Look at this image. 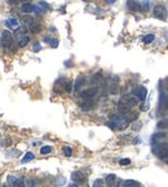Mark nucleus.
<instances>
[{"mask_svg":"<svg viewBox=\"0 0 168 187\" xmlns=\"http://www.w3.org/2000/svg\"><path fill=\"white\" fill-rule=\"evenodd\" d=\"M1 45L4 47V49L8 50H12L13 52V36H12V32L8 31V30H4L1 34Z\"/></svg>","mask_w":168,"mask_h":187,"instance_id":"nucleus-1","label":"nucleus"},{"mask_svg":"<svg viewBox=\"0 0 168 187\" xmlns=\"http://www.w3.org/2000/svg\"><path fill=\"white\" fill-rule=\"evenodd\" d=\"M152 16H154L155 18L160 19V21H164L165 17H167V11H165V8L163 5L158 4V5H155L154 9H152Z\"/></svg>","mask_w":168,"mask_h":187,"instance_id":"nucleus-2","label":"nucleus"},{"mask_svg":"<svg viewBox=\"0 0 168 187\" xmlns=\"http://www.w3.org/2000/svg\"><path fill=\"white\" fill-rule=\"evenodd\" d=\"M8 183H9L12 187H26L23 178H20V177L9 176L8 177Z\"/></svg>","mask_w":168,"mask_h":187,"instance_id":"nucleus-3","label":"nucleus"},{"mask_svg":"<svg viewBox=\"0 0 168 187\" xmlns=\"http://www.w3.org/2000/svg\"><path fill=\"white\" fill-rule=\"evenodd\" d=\"M133 94H134V97H136L138 101H144V99L146 98L147 90H146V88H145V86L140 85V86H137V88L133 90Z\"/></svg>","mask_w":168,"mask_h":187,"instance_id":"nucleus-4","label":"nucleus"},{"mask_svg":"<svg viewBox=\"0 0 168 187\" xmlns=\"http://www.w3.org/2000/svg\"><path fill=\"white\" fill-rule=\"evenodd\" d=\"M97 88H89V89H87V90H83L82 93H80V97L82 98H84V99H92L93 97L97 94Z\"/></svg>","mask_w":168,"mask_h":187,"instance_id":"nucleus-5","label":"nucleus"},{"mask_svg":"<svg viewBox=\"0 0 168 187\" xmlns=\"http://www.w3.org/2000/svg\"><path fill=\"white\" fill-rule=\"evenodd\" d=\"M105 182H106V184H107V187H119V183L116 182L115 174H109V176H106Z\"/></svg>","mask_w":168,"mask_h":187,"instance_id":"nucleus-6","label":"nucleus"},{"mask_svg":"<svg viewBox=\"0 0 168 187\" xmlns=\"http://www.w3.org/2000/svg\"><path fill=\"white\" fill-rule=\"evenodd\" d=\"M127 7H128V9L131 12H134V13H137V12L141 11V5L138 4V1H136V0H128V3H127Z\"/></svg>","mask_w":168,"mask_h":187,"instance_id":"nucleus-7","label":"nucleus"},{"mask_svg":"<svg viewBox=\"0 0 168 187\" xmlns=\"http://www.w3.org/2000/svg\"><path fill=\"white\" fill-rule=\"evenodd\" d=\"M111 80H113V81H110V84H109V90H110L111 94H115L116 92H118V81H119V78H118V76H113V78H111Z\"/></svg>","mask_w":168,"mask_h":187,"instance_id":"nucleus-8","label":"nucleus"},{"mask_svg":"<svg viewBox=\"0 0 168 187\" xmlns=\"http://www.w3.org/2000/svg\"><path fill=\"white\" fill-rule=\"evenodd\" d=\"M28 30H30L32 34H39L40 30H41V26H40L39 22H36V21H34V19H32V21L28 23Z\"/></svg>","mask_w":168,"mask_h":187,"instance_id":"nucleus-9","label":"nucleus"},{"mask_svg":"<svg viewBox=\"0 0 168 187\" xmlns=\"http://www.w3.org/2000/svg\"><path fill=\"white\" fill-rule=\"evenodd\" d=\"M71 178H72V181L74 182H76V184L78 183H84L85 182V177H84V174H83L82 172H74Z\"/></svg>","mask_w":168,"mask_h":187,"instance_id":"nucleus-10","label":"nucleus"},{"mask_svg":"<svg viewBox=\"0 0 168 187\" xmlns=\"http://www.w3.org/2000/svg\"><path fill=\"white\" fill-rule=\"evenodd\" d=\"M121 101L125 102L128 106L132 107V106H136V105H137V101H138V99H137L136 97H133V96H124Z\"/></svg>","mask_w":168,"mask_h":187,"instance_id":"nucleus-11","label":"nucleus"},{"mask_svg":"<svg viewBox=\"0 0 168 187\" xmlns=\"http://www.w3.org/2000/svg\"><path fill=\"white\" fill-rule=\"evenodd\" d=\"M118 109H119V111H120L121 114H128L129 110H131V106H128L125 102L120 101L119 102V105H118Z\"/></svg>","mask_w":168,"mask_h":187,"instance_id":"nucleus-12","label":"nucleus"},{"mask_svg":"<svg viewBox=\"0 0 168 187\" xmlns=\"http://www.w3.org/2000/svg\"><path fill=\"white\" fill-rule=\"evenodd\" d=\"M5 25H7L9 29H13V30H17L18 27H20L17 19H14V18H8L7 21H5Z\"/></svg>","mask_w":168,"mask_h":187,"instance_id":"nucleus-13","label":"nucleus"},{"mask_svg":"<svg viewBox=\"0 0 168 187\" xmlns=\"http://www.w3.org/2000/svg\"><path fill=\"white\" fill-rule=\"evenodd\" d=\"M121 187H141V184L137 181H133V179H127V181L123 182Z\"/></svg>","mask_w":168,"mask_h":187,"instance_id":"nucleus-14","label":"nucleus"},{"mask_svg":"<svg viewBox=\"0 0 168 187\" xmlns=\"http://www.w3.org/2000/svg\"><path fill=\"white\" fill-rule=\"evenodd\" d=\"M34 8H35V7L30 3H25L21 5V11H22L23 13H31V12H34Z\"/></svg>","mask_w":168,"mask_h":187,"instance_id":"nucleus-15","label":"nucleus"},{"mask_svg":"<svg viewBox=\"0 0 168 187\" xmlns=\"http://www.w3.org/2000/svg\"><path fill=\"white\" fill-rule=\"evenodd\" d=\"M28 43H30V38H28V36H22L20 40H18V47H20V48H25Z\"/></svg>","mask_w":168,"mask_h":187,"instance_id":"nucleus-16","label":"nucleus"},{"mask_svg":"<svg viewBox=\"0 0 168 187\" xmlns=\"http://www.w3.org/2000/svg\"><path fill=\"white\" fill-rule=\"evenodd\" d=\"M80 107L84 110H88L92 107V99H84L83 98V101L80 102Z\"/></svg>","mask_w":168,"mask_h":187,"instance_id":"nucleus-17","label":"nucleus"},{"mask_svg":"<svg viewBox=\"0 0 168 187\" xmlns=\"http://www.w3.org/2000/svg\"><path fill=\"white\" fill-rule=\"evenodd\" d=\"M164 137H165L164 133H158V134H154V135L151 137V143H152V145H155V143H157V141L163 139Z\"/></svg>","mask_w":168,"mask_h":187,"instance_id":"nucleus-18","label":"nucleus"},{"mask_svg":"<svg viewBox=\"0 0 168 187\" xmlns=\"http://www.w3.org/2000/svg\"><path fill=\"white\" fill-rule=\"evenodd\" d=\"M34 158H35V156H34V153H32V152H27V153H26V155L22 158V160H21V163H22V164L28 163V161H31Z\"/></svg>","mask_w":168,"mask_h":187,"instance_id":"nucleus-19","label":"nucleus"},{"mask_svg":"<svg viewBox=\"0 0 168 187\" xmlns=\"http://www.w3.org/2000/svg\"><path fill=\"white\" fill-rule=\"evenodd\" d=\"M44 42L48 43L52 48H57V45H58V42L56 39H51V38H44Z\"/></svg>","mask_w":168,"mask_h":187,"instance_id":"nucleus-20","label":"nucleus"},{"mask_svg":"<svg viewBox=\"0 0 168 187\" xmlns=\"http://www.w3.org/2000/svg\"><path fill=\"white\" fill-rule=\"evenodd\" d=\"M160 105L163 106V109L164 110H168V97L167 96L160 97Z\"/></svg>","mask_w":168,"mask_h":187,"instance_id":"nucleus-21","label":"nucleus"},{"mask_svg":"<svg viewBox=\"0 0 168 187\" xmlns=\"http://www.w3.org/2000/svg\"><path fill=\"white\" fill-rule=\"evenodd\" d=\"M83 84H84V76H83V75H80L79 78L76 79V81H75V88H76V89H79L80 86L83 85Z\"/></svg>","mask_w":168,"mask_h":187,"instance_id":"nucleus-22","label":"nucleus"},{"mask_svg":"<svg viewBox=\"0 0 168 187\" xmlns=\"http://www.w3.org/2000/svg\"><path fill=\"white\" fill-rule=\"evenodd\" d=\"M158 128H159V129H165V128H168V119L160 120V121L158 123Z\"/></svg>","mask_w":168,"mask_h":187,"instance_id":"nucleus-23","label":"nucleus"},{"mask_svg":"<svg viewBox=\"0 0 168 187\" xmlns=\"http://www.w3.org/2000/svg\"><path fill=\"white\" fill-rule=\"evenodd\" d=\"M52 152V147L51 146H43V147L40 148V153L41 155H47V153Z\"/></svg>","mask_w":168,"mask_h":187,"instance_id":"nucleus-24","label":"nucleus"},{"mask_svg":"<svg viewBox=\"0 0 168 187\" xmlns=\"http://www.w3.org/2000/svg\"><path fill=\"white\" fill-rule=\"evenodd\" d=\"M152 40H154V35H152V34L145 35V36H144V43H145V44H150V43H152Z\"/></svg>","mask_w":168,"mask_h":187,"instance_id":"nucleus-25","label":"nucleus"},{"mask_svg":"<svg viewBox=\"0 0 168 187\" xmlns=\"http://www.w3.org/2000/svg\"><path fill=\"white\" fill-rule=\"evenodd\" d=\"M26 27L25 26H22V27H18L17 29V31H16V35H17V36H21V35H23V36H25V32H26Z\"/></svg>","mask_w":168,"mask_h":187,"instance_id":"nucleus-26","label":"nucleus"},{"mask_svg":"<svg viewBox=\"0 0 168 187\" xmlns=\"http://www.w3.org/2000/svg\"><path fill=\"white\" fill-rule=\"evenodd\" d=\"M101 79H102V74H101V72H96L94 75H93V78H92V81H93V83H98Z\"/></svg>","mask_w":168,"mask_h":187,"instance_id":"nucleus-27","label":"nucleus"},{"mask_svg":"<svg viewBox=\"0 0 168 187\" xmlns=\"http://www.w3.org/2000/svg\"><path fill=\"white\" fill-rule=\"evenodd\" d=\"M63 153H65V156H67V158H70V156H71V153H72V150L69 147V146H66V147L63 148Z\"/></svg>","mask_w":168,"mask_h":187,"instance_id":"nucleus-28","label":"nucleus"},{"mask_svg":"<svg viewBox=\"0 0 168 187\" xmlns=\"http://www.w3.org/2000/svg\"><path fill=\"white\" fill-rule=\"evenodd\" d=\"M137 117H138V114H137V112H132L129 116H127V119H128V121H133V120H136Z\"/></svg>","mask_w":168,"mask_h":187,"instance_id":"nucleus-29","label":"nucleus"},{"mask_svg":"<svg viewBox=\"0 0 168 187\" xmlns=\"http://www.w3.org/2000/svg\"><path fill=\"white\" fill-rule=\"evenodd\" d=\"M119 163H120V165H129V164H131V160H129V159H121Z\"/></svg>","mask_w":168,"mask_h":187,"instance_id":"nucleus-30","label":"nucleus"},{"mask_svg":"<svg viewBox=\"0 0 168 187\" xmlns=\"http://www.w3.org/2000/svg\"><path fill=\"white\" fill-rule=\"evenodd\" d=\"M65 90L66 92L71 90V83H70V81H66V83H65Z\"/></svg>","mask_w":168,"mask_h":187,"instance_id":"nucleus-31","label":"nucleus"},{"mask_svg":"<svg viewBox=\"0 0 168 187\" xmlns=\"http://www.w3.org/2000/svg\"><path fill=\"white\" fill-rule=\"evenodd\" d=\"M101 184H102V181L101 179H96L94 183H93V187H101Z\"/></svg>","mask_w":168,"mask_h":187,"instance_id":"nucleus-32","label":"nucleus"},{"mask_svg":"<svg viewBox=\"0 0 168 187\" xmlns=\"http://www.w3.org/2000/svg\"><path fill=\"white\" fill-rule=\"evenodd\" d=\"M34 52H39V50L41 49V47H40V44H39V43H36V44H34Z\"/></svg>","mask_w":168,"mask_h":187,"instance_id":"nucleus-33","label":"nucleus"},{"mask_svg":"<svg viewBox=\"0 0 168 187\" xmlns=\"http://www.w3.org/2000/svg\"><path fill=\"white\" fill-rule=\"evenodd\" d=\"M106 3H109V4H113V3H115V0H106Z\"/></svg>","mask_w":168,"mask_h":187,"instance_id":"nucleus-34","label":"nucleus"},{"mask_svg":"<svg viewBox=\"0 0 168 187\" xmlns=\"http://www.w3.org/2000/svg\"><path fill=\"white\" fill-rule=\"evenodd\" d=\"M67 187H78V184H75V183H72V184H69Z\"/></svg>","mask_w":168,"mask_h":187,"instance_id":"nucleus-35","label":"nucleus"},{"mask_svg":"<svg viewBox=\"0 0 168 187\" xmlns=\"http://www.w3.org/2000/svg\"><path fill=\"white\" fill-rule=\"evenodd\" d=\"M167 92H168V84H167Z\"/></svg>","mask_w":168,"mask_h":187,"instance_id":"nucleus-36","label":"nucleus"},{"mask_svg":"<svg viewBox=\"0 0 168 187\" xmlns=\"http://www.w3.org/2000/svg\"><path fill=\"white\" fill-rule=\"evenodd\" d=\"M84 1H87V0H84Z\"/></svg>","mask_w":168,"mask_h":187,"instance_id":"nucleus-37","label":"nucleus"},{"mask_svg":"<svg viewBox=\"0 0 168 187\" xmlns=\"http://www.w3.org/2000/svg\"><path fill=\"white\" fill-rule=\"evenodd\" d=\"M0 43H1V42H0Z\"/></svg>","mask_w":168,"mask_h":187,"instance_id":"nucleus-38","label":"nucleus"}]
</instances>
